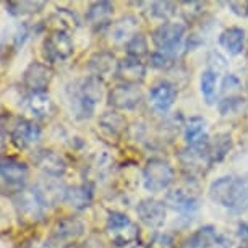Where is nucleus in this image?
Masks as SVG:
<instances>
[{"mask_svg": "<svg viewBox=\"0 0 248 248\" xmlns=\"http://www.w3.org/2000/svg\"><path fill=\"white\" fill-rule=\"evenodd\" d=\"M209 198L231 211H245L248 208V179L221 177L209 186Z\"/></svg>", "mask_w": 248, "mask_h": 248, "instance_id": "obj_1", "label": "nucleus"}, {"mask_svg": "<svg viewBox=\"0 0 248 248\" xmlns=\"http://www.w3.org/2000/svg\"><path fill=\"white\" fill-rule=\"evenodd\" d=\"M13 204H15L18 217L26 224L41 222L47 211V204L36 185L26 186L20 193H16L13 196Z\"/></svg>", "mask_w": 248, "mask_h": 248, "instance_id": "obj_2", "label": "nucleus"}, {"mask_svg": "<svg viewBox=\"0 0 248 248\" xmlns=\"http://www.w3.org/2000/svg\"><path fill=\"white\" fill-rule=\"evenodd\" d=\"M30 177V167L25 162L13 157L0 159V193L10 195L12 198L26 188Z\"/></svg>", "mask_w": 248, "mask_h": 248, "instance_id": "obj_3", "label": "nucleus"}, {"mask_svg": "<svg viewBox=\"0 0 248 248\" xmlns=\"http://www.w3.org/2000/svg\"><path fill=\"white\" fill-rule=\"evenodd\" d=\"M107 233L117 247H128L140 238V229L128 216L117 211L109 213L106 222Z\"/></svg>", "mask_w": 248, "mask_h": 248, "instance_id": "obj_4", "label": "nucleus"}, {"mask_svg": "<svg viewBox=\"0 0 248 248\" xmlns=\"http://www.w3.org/2000/svg\"><path fill=\"white\" fill-rule=\"evenodd\" d=\"M174 180V169L164 159H149L143 169V182L148 191L157 193L166 190Z\"/></svg>", "mask_w": 248, "mask_h": 248, "instance_id": "obj_5", "label": "nucleus"}, {"mask_svg": "<svg viewBox=\"0 0 248 248\" xmlns=\"http://www.w3.org/2000/svg\"><path fill=\"white\" fill-rule=\"evenodd\" d=\"M185 32H186V26L184 23L166 21L154 30L153 43L164 54L174 52L175 49L180 47L182 41L185 37Z\"/></svg>", "mask_w": 248, "mask_h": 248, "instance_id": "obj_6", "label": "nucleus"}, {"mask_svg": "<svg viewBox=\"0 0 248 248\" xmlns=\"http://www.w3.org/2000/svg\"><path fill=\"white\" fill-rule=\"evenodd\" d=\"M73 41L65 31H50L43 43L44 57L49 62H63L73 55Z\"/></svg>", "mask_w": 248, "mask_h": 248, "instance_id": "obj_7", "label": "nucleus"}, {"mask_svg": "<svg viewBox=\"0 0 248 248\" xmlns=\"http://www.w3.org/2000/svg\"><path fill=\"white\" fill-rule=\"evenodd\" d=\"M10 140L18 149H30L41 140V127L34 120L16 117L10 125Z\"/></svg>", "mask_w": 248, "mask_h": 248, "instance_id": "obj_8", "label": "nucleus"}, {"mask_svg": "<svg viewBox=\"0 0 248 248\" xmlns=\"http://www.w3.org/2000/svg\"><path fill=\"white\" fill-rule=\"evenodd\" d=\"M52 68L43 62H31L23 73V85L30 93H46L52 81Z\"/></svg>", "mask_w": 248, "mask_h": 248, "instance_id": "obj_9", "label": "nucleus"}, {"mask_svg": "<svg viewBox=\"0 0 248 248\" xmlns=\"http://www.w3.org/2000/svg\"><path fill=\"white\" fill-rule=\"evenodd\" d=\"M31 159L37 169L43 170L47 177L60 179L67 172V161L59 153L52 151V149H36L32 153Z\"/></svg>", "mask_w": 248, "mask_h": 248, "instance_id": "obj_10", "label": "nucleus"}, {"mask_svg": "<svg viewBox=\"0 0 248 248\" xmlns=\"http://www.w3.org/2000/svg\"><path fill=\"white\" fill-rule=\"evenodd\" d=\"M85 233V224L79 221L78 217L67 216L59 219L52 227V242L57 245L67 247L72 245Z\"/></svg>", "mask_w": 248, "mask_h": 248, "instance_id": "obj_11", "label": "nucleus"}, {"mask_svg": "<svg viewBox=\"0 0 248 248\" xmlns=\"http://www.w3.org/2000/svg\"><path fill=\"white\" fill-rule=\"evenodd\" d=\"M143 101V93L138 86L135 85H119L112 88L109 96H107V102L115 110H130L135 109L140 102Z\"/></svg>", "mask_w": 248, "mask_h": 248, "instance_id": "obj_12", "label": "nucleus"}, {"mask_svg": "<svg viewBox=\"0 0 248 248\" xmlns=\"http://www.w3.org/2000/svg\"><path fill=\"white\" fill-rule=\"evenodd\" d=\"M137 214L148 227L157 229L166 221V204L153 198L143 200L137 206Z\"/></svg>", "mask_w": 248, "mask_h": 248, "instance_id": "obj_13", "label": "nucleus"}, {"mask_svg": "<svg viewBox=\"0 0 248 248\" xmlns=\"http://www.w3.org/2000/svg\"><path fill=\"white\" fill-rule=\"evenodd\" d=\"M177 99L175 86L169 81L156 83L149 91V102L157 112H167Z\"/></svg>", "mask_w": 248, "mask_h": 248, "instance_id": "obj_14", "label": "nucleus"}, {"mask_svg": "<svg viewBox=\"0 0 248 248\" xmlns=\"http://www.w3.org/2000/svg\"><path fill=\"white\" fill-rule=\"evenodd\" d=\"M28 36H30V28H28V25H18L13 28L8 34H5L2 43H0V59L10 60L23 47Z\"/></svg>", "mask_w": 248, "mask_h": 248, "instance_id": "obj_15", "label": "nucleus"}, {"mask_svg": "<svg viewBox=\"0 0 248 248\" xmlns=\"http://www.w3.org/2000/svg\"><path fill=\"white\" fill-rule=\"evenodd\" d=\"M112 15H114V5L101 0L90 5L86 12V21L94 31H102L112 25Z\"/></svg>", "mask_w": 248, "mask_h": 248, "instance_id": "obj_16", "label": "nucleus"}, {"mask_svg": "<svg viewBox=\"0 0 248 248\" xmlns=\"http://www.w3.org/2000/svg\"><path fill=\"white\" fill-rule=\"evenodd\" d=\"M117 77H119L125 85H135L138 86V83H141L146 78V67L141 60L127 57L120 60L117 65Z\"/></svg>", "mask_w": 248, "mask_h": 248, "instance_id": "obj_17", "label": "nucleus"}, {"mask_svg": "<svg viewBox=\"0 0 248 248\" xmlns=\"http://www.w3.org/2000/svg\"><path fill=\"white\" fill-rule=\"evenodd\" d=\"M68 102H70V109H72L75 117L79 120L90 119L96 109V104L81 91L78 83H75L68 90Z\"/></svg>", "mask_w": 248, "mask_h": 248, "instance_id": "obj_18", "label": "nucleus"}, {"mask_svg": "<svg viewBox=\"0 0 248 248\" xmlns=\"http://www.w3.org/2000/svg\"><path fill=\"white\" fill-rule=\"evenodd\" d=\"M93 196H94L93 185L90 182H85V184H79V185L67 186L65 203H67L73 211H83V209H86L88 206L93 203Z\"/></svg>", "mask_w": 248, "mask_h": 248, "instance_id": "obj_19", "label": "nucleus"}, {"mask_svg": "<svg viewBox=\"0 0 248 248\" xmlns=\"http://www.w3.org/2000/svg\"><path fill=\"white\" fill-rule=\"evenodd\" d=\"M137 28H138V20L132 15L122 16L120 20L114 21L109 26V39L112 44H124L128 43L133 36H137Z\"/></svg>", "mask_w": 248, "mask_h": 248, "instance_id": "obj_20", "label": "nucleus"}, {"mask_svg": "<svg viewBox=\"0 0 248 248\" xmlns=\"http://www.w3.org/2000/svg\"><path fill=\"white\" fill-rule=\"evenodd\" d=\"M26 109L34 119H47L54 114V101L47 93H30L26 97Z\"/></svg>", "mask_w": 248, "mask_h": 248, "instance_id": "obj_21", "label": "nucleus"}, {"mask_svg": "<svg viewBox=\"0 0 248 248\" xmlns=\"http://www.w3.org/2000/svg\"><path fill=\"white\" fill-rule=\"evenodd\" d=\"M39 193L43 195V198L46 201V204L49 206H55L60 201H65V193H67V186H65L62 182L54 179V177H46L36 184Z\"/></svg>", "mask_w": 248, "mask_h": 248, "instance_id": "obj_22", "label": "nucleus"}, {"mask_svg": "<svg viewBox=\"0 0 248 248\" xmlns=\"http://www.w3.org/2000/svg\"><path fill=\"white\" fill-rule=\"evenodd\" d=\"M185 141L190 148H201L209 143L203 117H191L185 124Z\"/></svg>", "mask_w": 248, "mask_h": 248, "instance_id": "obj_23", "label": "nucleus"}, {"mask_svg": "<svg viewBox=\"0 0 248 248\" xmlns=\"http://www.w3.org/2000/svg\"><path fill=\"white\" fill-rule=\"evenodd\" d=\"M117 65H119V62H115L114 54L102 50V52H97L90 59L88 68H90L93 77L101 79L102 77H106V75H110V73L117 75Z\"/></svg>", "mask_w": 248, "mask_h": 248, "instance_id": "obj_24", "label": "nucleus"}, {"mask_svg": "<svg viewBox=\"0 0 248 248\" xmlns=\"http://www.w3.org/2000/svg\"><path fill=\"white\" fill-rule=\"evenodd\" d=\"M219 44L232 55L242 54L245 49V31L242 28H229L219 36Z\"/></svg>", "mask_w": 248, "mask_h": 248, "instance_id": "obj_25", "label": "nucleus"}, {"mask_svg": "<svg viewBox=\"0 0 248 248\" xmlns=\"http://www.w3.org/2000/svg\"><path fill=\"white\" fill-rule=\"evenodd\" d=\"M50 21H52V25H50L52 31H65V32L77 30L81 25L78 15L73 10H70V8H57V12L50 16Z\"/></svg>", "mask_w": 248, "mask_h": 248, "instance_id": "obj_26", "label": "nucleus"}, {"mask_svg": "<svg viewBox=\"0 0 248 248\" xmlns=\"http://www.w3.org/2000/svg\"><path fill=\"white\" fill-rule=\"evenodd\" d=\"M99 125L106 133L117 137V135H122L125 132V128H127V120H125V117L119 114L117 110H107L99 117Z\"/></svg>", "mask_w": 248, "mask_h": 248, "instance_id": "obj_27", "label": "nucleus"}, {"mask_svg": "<svg viewBox=\"0 0 248 248\" xmlns=\"http://www.w3.org/2000/svg\"><path fill=\"white\" fill-rule=\"evenodd\" d=\"M164 204H169L172 209H177V211H193V209L198 208L196 198L185 193L184 190H174L170 193H167Z\"/></svg>", "mask_w": 248, "mask_h": 248, "instance_id": "obj_28", "label": "nucleus"}, {"mask_svg": "<svg viewBox=\"0 0 248 248\" xmlns=\"http://www.w3.org/2000/svg\"><path fill=\"white\" fill-rule=\"evenodd\" d=\"M232 148V140H231V135L227 133H221L217 135L213 141L208 143V154H209V159L211 162L214 161H222L226 157V154L231 151Z\"/></svg>", "mask_w": 248, "mask_h": 248, "instance_id": "obj_29", "label": "nucleus"}, {"mask_svg": "<svg viewBox=\"0 0 248 248\" xmlns=\"http://www.w3.org/2000/svg\"><path fill=\"white\" fill-rule=\"evenodd\" d=\"M7 12L13 16H26V15H34V13L41 12L46 7L44 2H8L7 3Z\"/></svg>", "mask_w": 248, "mask_h": 248, "instance_id": "obj_30", "label": "nucleus"}, {"mask_svg": "<svg viewBox=\"0 0 248 248\" xmlns=\"http://www.w3.org/2000/svg\"><path fill=\"white\" fill-rule=\"evenodd\" d=\"M200 86H201V93L203 96L208 99V102L213 101V97L216 96V86H217V73L213 72V70H204L201 73V79H200Z\"/></svg>", "mask_w": 248, "mask_h": 248, "instance_id": "obj_31", "label": "nucleus"}, {"mask_svg": "<svg viewBox=\"0 0 248 248\" xmlns=\"http://www.w3.org/2000/svg\"><path fill=\"white\" fill-rule=\"evenodd\" d=\"M125 49H127L128 57L141 60V57L148 55V41H146V37H144L143 34L133 36L132 39L127 43V46H125Z\"/></svg>", "mask_w": 248, "mask_h": 248, "instance_id": "obj_32", "label": "nucleus"}, {"mask_svg": "<svg viewBox=\"0 0 248 248\" xmlns=\"http://www.w3.org/2000/svg\"><path fill=\"white\" fill-rule=\"evenodd\" d=\"M153 16L161 18V20H167L175 13V5L170 2H154L151 5Z\"/></svg>", "mask_w": 248, "mask_h": 248, "instance_id": "obj_33", "label": "nucleus"}, {"mask_svg": "<svg viewBox=\"0 0 248 248\" xmlns=\"http://www.w3.org/2000/svg\"><path fill=\"white\" fill-rule=\"evenodd\" d=\"M209 247H211V243H209V240L204 237V233L201 231L186 237L184 243H182V248H209Z\"/></svg>", "mask_w": 248, "mask_h": 248, "instance_id": "obj_34", "label": "nucleus"}, {"mask_svg": "<svg viewBox=\"0 0 248 248\" xmlns=\"http://www.w3.org/2000/svg\"><path fill=\"white\" fill-rule=\"evenodd\" d=\"M243 104V99L240 96H233V97H224V99L219 102V110L221 114H231V112H235L238 107Z\"/></svg>", "mask_w": 248, "mask_h": 248, "instance_id": "obj_35", "label": "nucleus"}, {"mask_svg": "<svg viewBox=\"0 0 248 248\" xmlns=\"http://www.w3.org/2000/svg\"><path fill=\"white\" fill-rule=\"evenodd\" d=\"M149 62H151V67L154 68L167 70L172 65V59L164 52H154L149 55Z\"/></svg>", "mask_w": 248, "mask_h": 248, "instance_id": "obj_36", "label": "nucleus"}, {"mask_svg": "<svg viewBox=\"0 0 248 248\" xmlns=\"http://www.w3.org/2000/svg\"><path fill=\"white\" fill-rule=\"evenodd\" d=\"M18 248H54V247H52V243L44 240V238L31 237V238H26Z\"/></svg>", "mask_w": 248, "mask_h": 248, "instance_id": "obj_37", "label": "nucleus"}, {"mask_svg": "<svg viewBox=\"0 0 248 248\" xmlns=\"http://www.w3.org/2000/svg\"><path fill=\"white\" fill-rule=\"evenodd\" d=\"M238 88H240V83H238V79L233 77V75H229V77H226V79H224V83H222V93L229 91L227 97H233V96H235L232 93V90H238Z\"/></svg>", "mask_w": 248, "mask_h": 248, "instance_id": "obj_38", "label": "nucleus"}, {"mask_svg": "<svg viewBox=\"0 0 248 248\" xmlns=\"http://www.w3.org/2000/svg\"><path fill=\"white\" fill-rule=\"evenodd\" d=\"M237 235L243 243V248H248V224L247 222H238L237 226Z\"/></svg>", "mask_w": 248, "mask_h": 248, "instance_id": "obj_39", "label": "nucleus"}, {"mask_svg": "<svg viewBox=\"0 0 248 248\" xmlns=\"http://www.w3.org/2000/svg\"><path fill=\"white\" fill-rule=\"evenodd\" d=\"M247 15H248V3H247Z\"/></svg>", "mask_w": 248, "mask_h": 248, "instance_id": "obj_40", "label": "nucleus"}, {"mask_svg": "<svg viewBox=\"0 0 248 248\" xmlns=\"http://www.w3.org/2000/svg\"><path fill=\"white\" fill-rule=\"evenodd\" d=\"M247 90H248V79H247Z\"/></svg>", "mask_w": 248, "mask_h": 248, "instance_id": "obj_41", "label": "nucleus"}, {"mask_svg": "<svg viewBox=\"0 0 248 248\" xmlns=\"http://www.w3.org/2000/svg\"><path fill=\"white\" fill-rule=\"evenodd\" d=\"M240 248H243V247H240Z\"/></svg>", "mask_w": 248, "mask_h": 248, "instance_id": "obj_42", "label": "nucleus"}]
</instances>
